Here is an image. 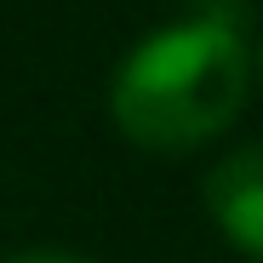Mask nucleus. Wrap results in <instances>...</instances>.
<instances>
[{
	"label": "nucleus",
	"mask_w": 263,
	"mask_h": 263,
	"mask_svg": "<svg viewBox=\"0 0 263 263\" xmlns=\"http://www.w3.org/2000/svg\"><path fill=\"white\" fill-rule=\"evenodd\" d=\"M252 98V46L223 17L149 34L109 80V115L138 149L183 155L229 132Z\"/></svg>",
	"instance_id": "f257e3e1"
},
{
	"label": "nucleus",
	"mask_w": 263,
	"mask_h": 263,
	"mask_svg": "<svg viewBox=\"0 0 263 263\" xmlns=\"http://www.w3.org/2000/svg\"><path fill=\"white\" fill-rule=\"evenodd\" d=\"M200 200L212 212V223L223 229V240L246 252L252 263H263V143L223 155L200 178Z\"/></svg>",
	"instance_id": "f03ea898"
},
{
	"label": "nucleus",
	"mask_w": 263,
	"mask_h": 263,
	"mask_svg": "<svg viewBox=\"0 0 263 263\" xmlns=\"http://www.w3.org/2000/svg\"><path fill=\"white\" fill-rule=\"evenodd\" d=\"M0 263H92V257H74V252H58V246H29V252H12Z\"/></svg>",
	"instance_id": "7ed1b4c3"
},
{
	"label": "nucleus",
	"mask_w": 263,
	"mask_h": 263,
	"mask_svg": "<svg viewBox=\"0 0 263 263\" xmlns=\"http://www.w3.org/2000/svg\"><path fill=\"white\" fill-rule=\"evenodd\" d=\"M257 74H263V52H257Z\"/></svg>",
	"instance_id": "20e7f679"
},
{
	"label": "nucleus",
	"mask_w": 263,
	"mask_h": 263,
	"mask_svg": "<svg viewBox=\"0 0 263 263\" xmlns=\"http://www.w3.org/2000/svg\"><path fill=\"white\" fill-rule=\"evenodd\" d=\"M212 6H223V0H212Z\"/></svg>",
	"instance_id": "39448f33"
}]
</instances>
